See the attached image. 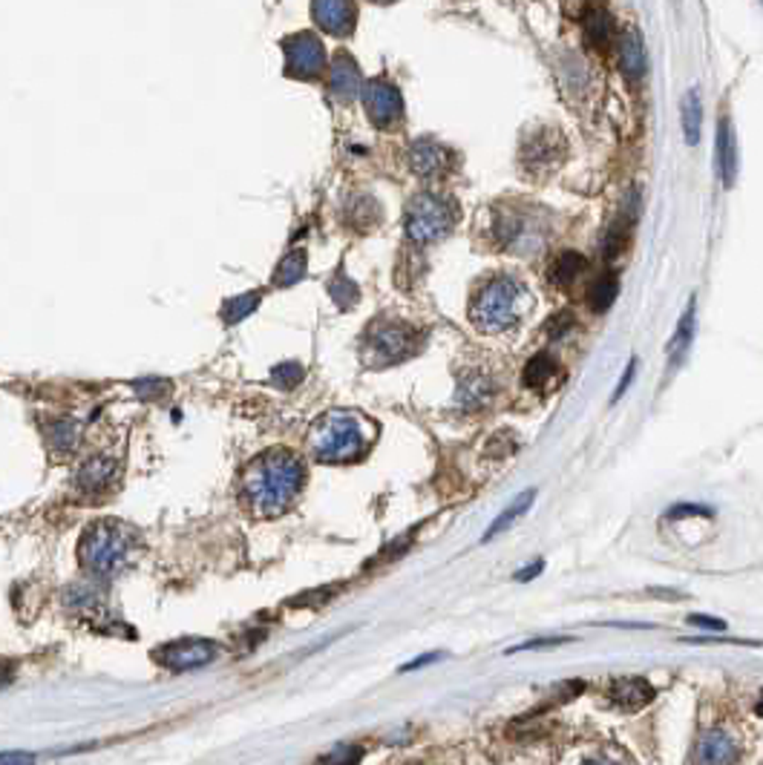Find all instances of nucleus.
<instances>
[{
    "label": "nucleus",
    "instance_id": "nucleus-1",
    "mask_svg": "<svg viewBox=\"0 0 763 765\" xmlns=\"http://www.w3.org/2000/svg\"><path fill=\"white\" fill-rule=\"evenodd\" d=\"M305 469L303 461L288 449H271L251 461L243 475V495L248 509L257 515H283L297 501Z\"/></svg>",
    "mask_w": 763,
    "mask_h": 765
},
{
    "label": "nucleus",
    "instance_id": "nucleus-2",
    "mask_svg": "<svg viewBox=\"0 0 763 765\" xmlns=\"http://www.w3.org/2000/svg\"><path fill=\"white\" fill-rule=\"evenodd\" d=\"M374 438V426L357 412H343L334 409L326 412L312 426V452L317 461L323 463H352L360 461L366 455V449L372 446Z\"/></svg>",
    "mask_w": 763,
    "mask_h": 765
},
{
    "label": "nucleus",
    "instance_id": "nucleus-3",
    "mask_svg": "<svg viewBox=\"0 0 763 765\" xmlns=\"http://www.w3.org/2000/svg\"><path fill=\"white\" fill-rule=\"evenodd\" d=\"M78 558L96 575H113L136 558V530L122 521L90 523L78 544Z\"/></svg>",
    "mask_w": 763,
    "mask_h": 765
},
{
    "label": "nucleus",
    "instance_id": "nucleus-4",
    "mask_svg": "<svg viewBox=\"0 0 763 765\" xmlns=\"http://www.w3.org/2000/svg\"><path fill=\"white\" fill-rule=\"evenodd\" d=\"M527 308V291L513 276H493L476 291L470 302V322L484 334H499L516 326Z\"/></svg>",
    "mask_w": 763,
    "mask_h": 765
},
{
    "label": "nucleus",
    "instance_id": "nucleus-5",
    "mask_svg": "<svg viewBox=\"0 0 763 765\" xmlns=\"http://www.w3.org/2000/svg\"><path fill=\"white\" fill-rule=\"evenodd\" d=\"M421 348V334L407 322H374L364 337V362L369 369H386L412 357Z\"/></svg>",
    "mask_w": 763,
    "mask_h": 765
},
{
    "label": "nucleus",
    "instance_id": "nucleus-6",
    "mask_svg": "<svg viewBox=\"0 0 763 765\" xmlns=\"http://www.w3.org/2000/svg\"><path fill=\"white\" fill-rule=\"evenodd\" d=\"M459 210L438 193H418L407 208V236L415 245H430L452 231Z\"/></svg>",
    "mask_w": 763,
    "mask_h": 765
},
{
    "label": "nucleus",
    "instance_id": "nucleus-7",
    "mask_svg": "<svg viewBox=\"0 0 763 765\" xmlns=\"http://www.w3.org/2000/svg\"><path fill=\"white\" fill-rule=\"evenodd\" d=\"M217 653L219 648L208 639H176V642L162 644V648H156L153 659L165 670H173V674H187V670L210 665L217 659Z\"/></svg>",
    "mask_w": 763,
    "mask_h": 765
},
{
    "label": "nucleus",
    "instance_id": "nucleus-8",
    "mask_svg": "<svg viewBox=\"0 0 763 765\" xmlns=\"http://www.w3.org/2000/svg\"><path fill=\"white\" fill-rule=\"evenodd\" d=\"M286 66L288 75L294 78H317L326 66V49L320 44V38L312 32H300L286 38Z\"/></svg>",
    "mask_w": 763,
    "mask_h": 765
},
{
    "label": "nucleus",
    "instance_id": "nucleus-9",
    "mask_svg": "<svg viewBox=\"0 0 763 765\" xmlns=\"http://www.w3.org/2000/svg\"><path fill=\"white\" fill-rule=\"evenodd\" d=\"M521 165L533 173H542V170H551L556 167L562 156H565V139H562L559 130L551 127H539L536 132H530L521 141Z\"/></svg>",
    "mask_w": 763,
    "mask_h": 765
},
{
    "label": "nucleus",
    "instance_id": "nucleus-10",
    "mask_svg": "<svg viewBox=\"0 0 763 765\" xmlns=\"http://www.w3.org/2000/svg\"><path fill=\"white\" fill-rule=\"evenodd\" d=\"M360 96H364V106L374 127H392L404 115V98H400L398 87H392L390 81H372Z\"/></svg>",
    "mask_w": 763,
    "mask_h": 765
},
{
    "label": "nucleus",
    "instance_id": "nucleus-11",
    "mask_svg": "<svg viewBox=\"0 0 763 765\" xmlns=\"http://www.w3.org/2000/svg\"><path fill=\"white\" fill-rule=\"evenodd\" d=\"M738 745L734 740L720 728H708L698 736L694 745V762L698 765H734L738 762Z\"/></svg>",
    "mask_w": 763,
    "mask_h": 765
},
{
    "label": "nucleus",
    "instance_id": "nucleus-12",
    "mask_svg": "<svg viewBox=\"0 0 763 765\" xmlns=\"http://www.w3.org/2000/svg\"><path fill=\"white\" fill-rule=\"evenodd\" d=\"M312 15L317 26L329 35L346 38L355 30V4L352 0H312Z\"/></svg>",
    "mask_w": 763,
    "mask_h": 765
},
{
    "label": "nucleus",
    "instance_id": "nucleus-13",
    "mask_svg": "<svg viewBox=\"0 0 763 765\" xmlns=\"http://www.w3.org/2000/svg\"><path fill=\"white\" fill-rule=\"evenodd\" d=\"M409 167L415 176L435 179L450 167V150L435 139H421L409 147Z\"/></svg>",
    "mask_w": 763,
    "mask_h": 765
},
{
    "label": "nucleus",
    "instance_id": "nucleus-14",
    "mask_svg": "<svg viewBox=\"0 0 763 765\" xmlns=\"http://www.w3.org/2000/svg\"><path fill=\"white\" fill-rule=\"evenodd\" d=\"M116 461L107 458V455H92L90 461L81 463V469H78L75 475V489L81 495H90V498H96V495L107 492L113 487L116 480Z\"/></svg>",
    "mask_w": 763,
    "mask_h": 765
},
{
    "label": "nucleus",
    "instance_id": "nucleus-15",
    "mask_svg": "<svg viewBox=\"0 0 763 765\" xmlns=\"http://www.w3.org/2000/svg\"><path fill=\"white\" fill-rule=\"evenodd\" d=\"M329 87H331V96L338 101H352L355 96L364 92V78H360L357 64L340 52L338 58L331 64V75H329Z\"/></svg>",
    "mask_w": 763,
    "mask_h": 765
},
{
    "label": "nucleus",
    "instance_id": "nucleus-16",
    "mask_svg": "<svg viewBox=\"0 0 763 765\" xmlns=\"http://www.w3.org/2000/svg\"><path fill=\"white\" fill-rule=\"evenodd\" d=\"M717 173L720 182L732 187L734 179H738V139H734L732 121L723 118L717 124Z\"/></svg>",
    "mask_w": 763,
    "mask_h": 765
},
{
    "label": "nucleus",
    "instance_id": "nucleus-17",
    "mask_svg": "<svg viewBox=\"0 0 763 765\" xmlns=\"http://www.w3.org/2000/svg\"><path fill=\"white\" fill-rule=\"evenodd\" d=\"M620 55H622V72L628 81H642L648 70V55H646V44H642V35L639 30H625L622 35V44H620Z\"/></svg>",
    "mask_w": 763,
    "mask_h": 765
},
{
    "label": "nucleus",
    "instance_id": "nucleus-18",
    "mask_svg": "<svg viewBox=\"0 0 763 765\" xmlns=\"http://www.w3.org/2000/svg\"><path fill=\"white\" fill-rule=\"evenodd\" d=\"M611 700L617 702L620 708H625V710H639V708H646L654 700V688L646 679H639V676L617 679L611 684Z\"/></svg>",
    "mask_w": 763,
    "mask_h": 765
},
{
    "label": "nucleus",
    "instance_id": "nucleus-19",
    "mask_svg": "<svg viewBox=\"0 0 763 765\" xmlns=\"http://www.w3.org/2000/svg\"><path fill=\"white\" fill-rule=\"evenodd\" d=\"M490 397H493V383L490 378H484V374H478V371L461 378L459 392H455V400H459L461 409H481Z\"/></svg>",
    "mask_w": 763,
    "mask_h": 765
},
{
    "label": "nucleus",
    "instance_id": "nucleus-20",
    "mask_svg": "<svg viewBox=\"0 0 763 765\" xmlns=\"http://www.w3.org/2000/svg\"><path fill=\"white\" fill-rule=\"evenodd\" d=\"M691 340H694V300L686 305V311H682L674 328V337L668 343V362H672V366H680V362L686 360Z\"/></svg>",
    "mask_w": 763,
    "mask_h": 765
},
{
    "label": "nucleus",
    "instance_id": "nucleus-21",
    "mask_svg": "<svg viewBox=\"0 0 763 765\" xmlns=\"http://www.w3.org/2000/svg\"><path fill=\"white\" fill-rule=\"evenodd\" d=\"M533 501H536V489H525L521 495H516L513 504H510V506H504V513H499V518H495V521L490 523L487 532H484V539H481V541H490V539H495V535H502L504 530H510L513 523L527 513Z\"/></svg>",
    "mask_w": 763,
    "mask_h": 765
},
{
    "label": "nucleus",
    "instance_id": "nucleus-22",
    "mask_svg": "<svg viewBox=\"0 0 763 765\" xmlns=\"http://www.w3.org/2000/svg\"><path fill=\"white\" fill-rule=\"evenodd\" d=\"M78 440H81V429L75 421H52L47 423V443L56 455H70L75 452Z\"/></svg>",
    "mask_w": 763,
    "mask_h": 765
},
{
    "label": "nucleus",
    "instance_id": "nucleus-23",
    "mask_svg": "<svg viewBox=\"0 0 763 765\" xmlns=\"http://www.w3.org/2000/svg\"><path fill=\"white\" fill-rule=\"evenodd\" d=\"M617 293H620V279L613 276L611 271H608V274H599V276L591 282V288H587V305H591V311L602 314V311H608V308L613 305Z\"/></svg>",
    "mask_w": 763,
    "mask_h": 765
},
{
    "label": "nucleus",
    "instance_id": "nucleus-24",
    "mask_svg": "<svg viewBox=\"0 0 763 765\" xmlns=\"http://www.w3.org/2000/svg\"><path fill=\"white\" fill-rule=\"evenodd\" d=\"M582 26H585L587 40H591V44H594L596 49H605V47L611 44V38H613V23H611V15H608L605 9H599V6L587 9V12H585V18H582Z\"/></svg>",
    "mask_w": 763,
    "mask_h": 765
},
{
    "label": "nucleus",
    "instance_id": "nucleus-25",
    "mask_svg": "<svg viewBox=\"0 0 763 765\" xmlns=\"http://www.w3.org/2000/svg\"><path fill=\"white\" fill-rule=\"evenodd\" d=\"M556 374H559L556 360L551 354H536V357H530V362L525 366V386L544 388L556 380Z\"/></svg>",
    "mask_w": 763,
    "mask_h": 765
},
{
    "label": "nucleus",
    "instance_id": "nucleus-26",
    "mask_svg": "<svg viewBox=\"0 0 763 765\" xmlns=\"http://www.w3.org/2000/svg\"><path fill=\"white\" fill-rule=\"evenodd\" d=\"M700 121H703L700 96H698V89H689L686 96H682V132H686L689 144L700 141Z\"/></svg>",
    "mask_w": 763,
    "mask_h": 765
},
{
    "label": "nucleus",
    "instance_id": "nucleus-27",
    "mask_svg": "<svg viewBox=\"0 0 763 765\" xmlns=\"http://www.w3.org/2000/svg\"><path fill=\"white\" fill-rule=\"evenodd\" d=\"M582 271H585V257H579L577 251H565V253H559V259L553 262L551 279L556 282V285L568 288V285H573V282L579 279Z\"/></svg>",
    "mask_w": 763,
    "mask_h": 765
},
{
    "label": "nucleus",
    "instance_id": "nucleus-28",
    "mask_svg": "<svg viewBox=\"0 0 763 765\" xmlns=\"http://www.w3.org/2000/svg\"><path fill=\"white\" fill-rule=\"evenodd\" d=\"M303 276H305V253L297 248V251H291L288 257H283V262L277 265L274 285L277 288H288V285H294V282H300Z\"/></svg>",
    "mask_w": 763,
    "mask_h": 765
},
{
    "label": "nucleus",
    "instance_id": "nucleus-29",
    "mask_svg": "<svg viewBox=\"0 0 763 765\" xmlns=\"http://www.w3.org/2000/svg\"><path fill=\"white\" fill-rule=\"evenodd\" d=\"M260 305V291H248V293H239V297L227 300L225 308H222V319L227 322V326H234V322H243L253 308Z\"/></svg>",
    "mask_w": 763,
    "mask_h": 765
},
{
    "label": "nucleus",
    "instance_id": "nucleus-30",
    "mask_svg": "<svg viewBox=\"0 0 763 765\" xmlns=\"http://www.w3.org/2000/svg\"><path fill=\"white\" fill-rule=\"evenodd\" d=\"M329 293H331L334 302H338L340 308H352V305L357 302V285H355L349 276H343V274H338V276L331 279Z\"/></svg>",
    "mask_w": 763,
    "mask_h": 765
},
{
    "label": "nucleus",
    "instance_id": "nucleus-31",
    "mask_svg": "<svg viewBox=\"0 0 763 765\" xmlns=\"http://www.w3.org/2000/svg\"><path fill=\"white\" fill-rule=\"evenodd\" d=\"M303 380V366L300 362H279V366L271 371V383L283 392H291L294 386Z\"/></svg>",
    "mask_w": 763,
    "mask_h": 765
},
{
    "label": "nucleus",
    "instance_id": "nucleus-32",
    "mask_svg": "<svg viewBox=\"0 0 763 765\" xmlns=\"http://www.w3.org/2000/svg\"><path fill=\"white\" fill-rule=\"evenodd\" d=\"M360 760H364V748L352 745V743H343L338 748H331L329 754L320 760V765H357Z\"/></svg>",
    "mask_w": 763,
    "mask_h": 765
},
{
    "label": "nucleus",
    "instance_id": "nucleus-33",
    "mask_svg": "<svg viewBox=\"0 0 763 765\" xmlns=\"http://www.w3.org/2000/svg\"><path fill=\"white\" fill-rule=\"evenodd\" d=\"M133 388H136V395L141 400H156V397H165L170 392V383L167 380H159V378H150V380H139L133 383Z\"/></svg>",
    "mask_w": 763,
    "mask_h": 765
},
{
    "label": "nucleus",
    "instance_id": "nucleus-34",
    "mask_svg": "<svg viewBox=\"0 0 763 765\" xmlns=\"http://www.w3.org/2000/svg\"><path fill=\"white\" fill-rule=\"evenodd\" d=\"M568 642H573L570 636H547V639H533V642H525V644H519V648H513V650H539V648H559V644H568Z\"/></svg>",
    "mask_w": 763,
    "mask_h": 765
},
{
    "label": "nucleus",
    "instance_id": "nucleus-35",
    "mask_svg": "<svg viewBox=\"0 0 763 765\" xmlns=\"http://www.w3.org/2000/svg\"><path fill=\"white\" fill-rule=\"evenodd\" d=\"M689 625H698V627H706V630H726V622H723V619H715V616H703V613H691Z\"/></svg>",
    "mask_w": 763,
    "mask_h": 765
},
{
    "label": "nucleus",
    "instance_id": "nucleus-36",
    "mask_svg": "<svg viewBox=\"0 0 763 765\" xmlns=\"http://www.w3.org/2000/svg\"><path fill=\"white\" fill-rule=\"evenodd\" d=\"M0 765H35V757L26 754V751H4Z\"/></svg>",
    "mask_w": 763,
    "mask_h": 765
},
{
    "label": "nucleus",
    "instance_id": "nucleus-37",
    "mask_svg": "<svg viewBox=\"0 0 763 765\" xmlns=\"http://www.w3.org/2000/svg\"><path fill=\"white\" fill-rule=\"evenodd\" d=\"M634 374H637V360H631L628 362V369L622 371V378H620V383H617V388H613V403H617L622 395H625V388L631 386V380H634Z\"/></svg>",
    "mask_w": 763,
    "mask_h": 765
},
{
    "label": "nucleus",
    "instance_id": "nucleus-38",
    "mask_svg": "<svg viewBox=\"0 0 763 765\" xmlns=\"http://www.w3.org/2000/svg\"><path fill=\"white\" fill-rule=\"evenodd\" d=\"M438 659H441V653H426V656H418V659H412V662H407L404 667H400V674H409V670L424 667V665H433V662H438Z\"/></svg>",
    "mask_w": 763,
    "mask_h": 765
},
{
    "label": "nucleus",
    "instance_id": "nucleus-39",
    "mask_svg": "<svg viewBox=\"0 0 763 765\" xmlns=\"http://www.w3.org/2000/svg\"><path fill=\"white\" fill-rule=\"evenodd\" d=\"M542 567H544L542 561H533V564H527V567L521 570V573H516L513 579H516V582H530V579H536V575L542 573Z\"/></svg>",
    "mask_w": 763,
    "mask_h": 765
},
{
    "label": "nucleus",
    "instance_id": "nucleus-40",
    "mask_svg": "<svg viewBox=\"0 0 763 765\" xmlns=\"http://www.w3.org/2000/svg\"><path fill=\"white\" fill-rule=\"evenodd\" d=\"M585 765H617V762H608V760H591V762H585Z\"/></svg>",
    "mask_w": 763,
    "mask_h": 765
},
{
    "label": "nucleus",
    "instance_id": "nucleus-41",
    "mask_svg": "<svg viewBox=\"0 0 763 765\" xmlns=\"http://www.w3.org/2000/svg\"><path fill=\"white\" fill-rule=\"evenodd\" d=\"M758 714L763 717V691H760V700H758Z\"/></svg>",
    "mask_w": 763,
    "mask_h": 765
},
{
    "label": "nucleus",
    "instance_id": "nucleus-42",
    "mask_svg": "<svg viewBox=\"0 0 763 765\" xmlns=\"http://www.w3.org/2000/svg\"><path fill=\"white\" fill-rule=\"evenodd\" d=\"M372 4H392V0H372Z\"/></svg>",
    "mask_w": 763,
    "mask_h": 765
}]
</instances>
